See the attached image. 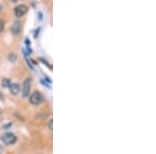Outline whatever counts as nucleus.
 Segmentation results:
<instances>
[{
  "instance_id": "ddd939ff",
  "label": "nucleus",
  "mask_w": 156,
  "mask_h": 154,
  "mask_svg": "<svg viewBox=\"0 0 156 154\" xmlns=\"http://www.w3.org/2000/svg\"><path fill=\"white\" fill-rule=\"evenodd\" d=\"M1 114H2V111H1V110H0V115H1Z\"/></svg>"
},
{
  "instance_id": "7ed1b4c3",
  "label": "nucleus",
  "mask_w": 156,
  "mask_h": 154,
  "mask_svg": "<svg viewBox=\"0 0 156 154\" xmlns=\"http://www.w3.org/2000/svg\"><path fill=\"white\" fill-rule=\"evenodd\" d=\"M30 88H31V79L27 78V79H25V81L23 82L22 87L20 88L21 94H22V96H23L24 98H26V97L29 96Z\"/></svg>"
},
{
  "instance_id": "0eeeda50",
  "label": "nucleus",
  "mask_w": 156,
  "mask_h": 154,
  "mask_svg": "<svg viewBox=\"0 0 156 154\" xmlns=\"http://www.w3.org/2000/svg\"><path fill=\"white\" fill-rule=\"evenodd\" d=\"M1 85H2L3 88H9V85H11V81L9 79H2L1 81Z\"/></svg>"
},
{
  "instance_id": "6e6552de",
  "label": "nucleus",
  "mask_w": 156,
  "mask_h": 154,
  "mask_svg": "<svg viewBox=\"0 0 156 154\" xmlns=\"http://www.w3.org/2000/svg\"><path fill=\"white\" fill-rule=\"evenodd\" d=\"M52 124H53V120H52V119H51V120H49V122H48V127H49V129H50L51 132H52V130H53Z\"/></svg>"
},
{
  "instance_id": "1a4fd4ad",
  "label": "nucleus",
  "mask_w": 156,
  "mask_h": 154,
  "mask_svg": "<svg viewBox=\"0 0 156 154\" xmlns=\"http://www.w3.org/2000/svg\"><path fill=\"white\" fill-rule=\"evenodd\" d=\"M3 28H4V24H3L2 21L0 20V33L3 31Z\"/></svg>"
},
{
  "instance_id": "f03ea898",
  "label": "nucleus",
  "mask_w": 156,
  "mask_h": 154,
  "mask_svg": "<svg viewBox=\"0 0 156 154\" xmlns=\"http://www.w3.org/2000/svg\"><path fill=\"white\" fill-rule=\"evenodd\" d=\"M29 102L33 106H40L42 102H44V96L42 95V93L39 91H35L31 93V95L29 96Z\"/></svg>"
},
{
  "instance_id": "9b49d317",
  "label": "nucleus",
  "mask_w": 156,
  "mask_h": 154,
  "mask_svg": "<svg viewBox=\"0 0 156 154\" xmlns=\"http://www.w3.org/2000/svg\"><path fill=\"white\" fill-rule=\"evenodd\" d=\"M0 99H2V94H1V91H0Z\"/></svg>"
},
{
  "instance_id": "20e7f679",
  "label": "nucleus",
  "mask_w": 156,
  "mask_h": 154,
  "mask_svg": "<svg viewBox=\"0 0 156 154\" xmlns=\"http://www.w3.org/2000/svg\"><path fill=\"white\" fill-rule=\"evenodd\" d=\"M28 8L25 4H20V5H17L14 9V13L16 15L17 18H21V17H23L24 15L27 13Z\"/></svg>"
},
{
  "instance_id": "39448f33",
  "label": "nucleus",
  "mask_w": 156,
  "mask_h": 154,
  "mask_svg": "<svg viewBox=\"0 0 156 154\" xmlns=\"http://www.w3.org/2000/svg\"><path fill=\"white\" fill-rule=\"evenodd\" d=\"M11 31H12V33L15 34V35H18L21 31V22L15 21V22L13 23L12 27H11Z\"/></svg>"
},
{
  "instance_id": "9d476101",
  "label": "nucleus",
  "mask_w": 156,
  "mask_h": 154,
  "mask_svg": "<svg viewBox=\"0 0 156 154\" xmlns=\"http://www.w3.org/2000/svg\"><path fill=\"white\" fill-rule=\"evenodd\" d=\"M1 152H2V146L0 145V154H1Z\"/></svg>"
},
{
  "instance_id": "f8f14e48",
  "label": "nucleus",
  "mask_w": 156,
  "mask_h": 154,
  "mask_svg": "<svg viewBox=\"0 0 156 154\" xmlns=\"http://www.w3.org/2000/svg\"><path fill=\"white\" fill-rule=\"evenodd\" d=\"M12 2H17V1H19V0H11Z\"/></svg>"
},
{
  "instance_id": "f257e3e1",
  "label": "nucleus",
  "mask_w": 156,
  "mask_h": 154,
  "mask_svg": "<svg viewBox=\"0 0 156 154\" xmlns=\"http://www.w3.org/2000/svg\"><path fill=\"white\" fill-rule=\"evenodd\" d=\"M1 141H2V143L4 145L11 146L14 145L17 142V136L14 134H12V132H5V134H3L1 136Z\"/></svg>"
},
{
  "instance_id": "423d86ee",
  "label": "nucleus",
  "mask_w": 156,
  "mask_h": 154,
  "mask_svg": "<svg viewBox=\"0 0 156 154\" xmlns=\"http://www.w3.org/2000/svg\"><path fill=\"white\" fill-rule=\"evenodd\" d=\"M9 88L13 95H17V94H19V92H20V85L17 84V83H11Z\"/></svg>"
}]
</instances>
